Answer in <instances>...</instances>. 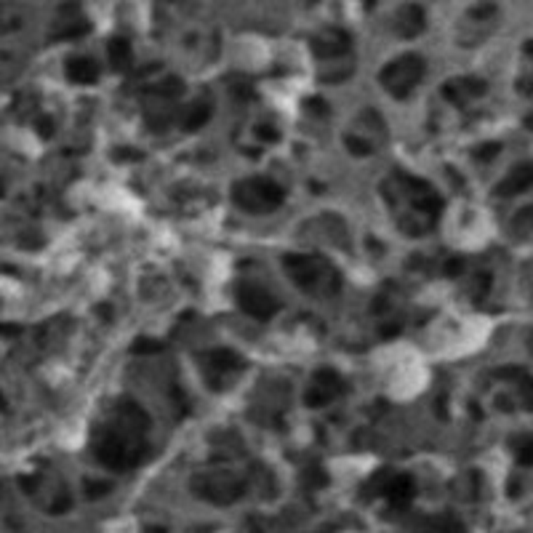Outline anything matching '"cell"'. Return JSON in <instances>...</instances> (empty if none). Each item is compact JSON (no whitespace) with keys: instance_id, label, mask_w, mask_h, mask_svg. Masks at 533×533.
Returning <instances> with one entry per match:
<instances>
[{"instance_id":"6da1fadb","label":"cell","mask_w":533,"mask_h":533,"mask_svg":"<svg viewBox=\"0 0 533 533\" xmlns=\"http://www.w3.org/2000/svg\"><path fill=\"white\" fill-rule=\"evenodd\" d=\"M421 75H424L421 59L416 53H408V56H403V59H398V62H392L389 67L382 69V83H384V88L392 96L403 99L419 83Z\"/></svg>"},{"instance_id":"7a4b0ae2","label":"cell","mask_w":533,"mask_h":533,"mask_svg":"<svg viewBox=\"0 0 533 533\" xmlns=\"http://www.w3.org/2000/svg\"><path fill=\"white\" fill-rule=\"evenodd\" d=\"M232 198L248 211H269L283 200V189L266 179H256V182H243L235 187Z\"/></svg>"},{"instance_id":"3957f363","label":"cell","mask_w":533,"mask_h":533,"mask_svg":"<svg viewBox=\"0 0 533 533\" xmlns=\"http://www.w3.org/2000/svg\"><path fill=\"white\" fill-rule=\"evenodd\" d=\"M238 299H240V306H243L248 315H253V318H259V320L272 318V315L278 312L275 299L266 296V293L262 291V288H256V285H240Z\"/></svg>"},{"instance_id":"277c9868","label":"cell","mask_w":533,"mask_h":533,"mask_svg":"<svg viewBox=\"0 0 533 533\" xmlns=\"http://www.w3.org/2000/svg\"><path fill=\"white\" fill-rule=\"evenodd\" d=\"M339 392H342V379H339L333 371H323V373H318V379H315L312 389L306 392V405H312V408L325 405V403L336 398Z\"/></svg>"},{"instance_id":"5b68a950","label":"cell","mask_w":533,"mask_h":533,"mask_svg":"<svg viewBox=\"0 0 533 533\" xmlns=\"http://www.w3.org/2000/svg\"><path fill=\"white\" fill-rule=\"evenodd\" d=\"M349 48V38H346V32L342 29H328V32H323L315 43V53L323 56V59H331V56H342V53Z\"/></svg>"},{"instance_id":"8992f818","label":"cell","mask_w":533,"mask_h":533,"mask_svg":"<svg viewBox=\"0 0 533 533\" xmlns=\"http://www.w3.org/2000/svg\"><path fill=\"white\" fill-rule=\"evenodd\" d=\"M384 496L392 501L395 506H405L408 501H411V496H413V483H411V478H395L389 485L384 488Z\"/></svg>"},{"instance_id":"52a82bcc","label":"cell","mask_w":533,"mask_h":533,"mask_svg":"<svg viewBox=\"0 0 533 533\" xmlns=\"http://www.w3.org/2000/svg\"><path fill=\"white\" fill-rule=\"evenodd\" d=\"M531 179H533L531 166H520L518 171H512V176L506 179L504 184L499 187V192H501V195H518V192H525V189L531 187Z\"/></svg>"},{"instance_id":"ba28073f","label":"cell","mask_w":533,"mask_h":533,"mask_svg":"<svg viewBox=\"0 0 533 533\" xmlns=\"http://www.w3.org/2000/svg\"><path fill=\"white\" fill-rule=\"evenodd\" d=\"M67 75L75 83H93V80L99 78V67L93 65L91 59H72L67 65Z\"/></svg>"},{"instance_id":"9c48e42d","label":"cell","mask_w":533,"mask_h":533,"mask_svg":"<svg viewBox=\"0 0 533 533\" xmlns=\"http://www.w3.org/2000/svg\"><path fill=\"white\" fill-rule=\"evenodd\" d=\"M403 22H400V32L405 35V38H411V35H419L421 29H424V11L419 8V6H408L403 16H400Z\"/></svg>"},{"instance_id":"30bf717a","label":"cell","mask_w":533,"mask_h":533,"mask_svg":"<svg viewBox=\"0 0 533 533\" xmlns=\"http://www.w3.org/2000/svg\"><path fill=\"white\" fill-rule=\"evenodd\" d=\"M109 59H112V65L123 69V67L128 65V59H131V48H128V43L123 38H115L109 43Z\"/></svg>"},{"instance_id":"8fae6325","label":"cell","mask_w":533,"mask_h":533,"mask_svg":"<svg viewBox=\"0 0 533 533\" xmlns=\"http://www.w3.org/2000/svg\"><path fill=\"white\" fill-rule=\"evenodd\" d=\"M211 365H213V371H235V368H240L243 363H240L238 355L219 349V352H213L211 355Z\"/></svg>"},{"instance_id":"7c38bea8","label":"cell","mask_w":533,"mask_h":533,"mask_svg":"<svg viewBox=\"0 0 533 533\" xmlns=\"http://www.w3.org/2000/svg\"><path fill=\"white\" fill-rule=\"evenodd\" d=\"M461 86H464L466 93H483V91H485L480 80H461ZM443 93H445L448 99H453V102H459V88H456V83H445Z\"/></svg>"},{"instance_id":"4fadbf2b","label":"cell","mask_w":533,"mask_h":533,"mask_svg":"<svg viewBox=\"0 0 533 533\" xmlns=\"http://www.w3.org/2000/svg\"><path fill=\"white\" fill-rule=\"evenodd\" d=\"M208 115H211V107L208 104H195L192 107V112L187 115V128L192 131V128H200L205 120H208Z\"/></svg>"},{"instance_id":"5bb4252c","label":"cell","mask_w":533,"mask_h":533,"mask_svg":"<svg viewBox=\"0 0 533 533\" xmlns=\"http://www.w3.org/2000/svg\"><path fill=\"white\" fill-rule=\"evenodd\" d=\"M67 506H69V496H59L56 501L51 504V515H59V512H65Z\"/></svg>"},{"instance_id":"9a60e30c","label":"cell","mask_w":533,"mask_h":533,"mask_svg":"<svg viewBox=\"0 0 533 533\" xmlns=\"http://www.w3.org/2000/svg\"><path fill=\"white\" fill-rule=\"evenodd\" d=\"M461 266H464L461 264V259H453V262L445 264V272H448V275H459V272H461Z\"/></svg>"},{"instance_id":"2e32d148","label":"cell","mask_w":533,"mask_h":533,"mask_svg":"<svg viewBox=\"0 0 533 533\" xmlns=\"http://www.w3.org/2000/svg\"><path fill=\"white\" fill-rule=\"evenodd\" d=\"M259 136H264V139H278V133L266 131V128H259Z\"/></svg>"},{"instance_id":"e0dca14e","label":"cell","mask_w":533,"mask_h":533,"mask_svg":"<svg viewBox=\"0 0 533 533\" xmlns=\"http://www.w3.org/2000/svg\"><path fill=\"white\" fill-rule=\"evenodd\" d=\"M0 408H6V405H3V398H0Z\"/></svg>"},{"instance_id":"ac0fdd59","label":"cell","mask_w":533,"mask_h":533,"mask_svg":"<svg viewBox=\"0 0 533 533\" xmlns=\"http://www.w3.org/2000/svg\"><path fill=\"white\" fill-rule=\"evenodd\" d=\"M368 3H373V0H368Z\"/></svg>"}]
</instances>
